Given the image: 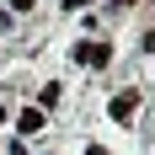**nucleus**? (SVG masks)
Instances as JSON below:
<instances>
[{
  "instance_id": "f257e3e1",
  "label": "nucleus",
  "mask_w": 155,
  "mask_h": 155,
  "mask_svg": "<svg viewBox=\"0 0 155 155\" xmlns=\"http://www.w3.org/2000/svg\"><path fill=\"white\" fill-rule=\"evenodd\" d=\"M107 59H112V48H107V43H80V48H75V64H91V70H102Z\"/></svg>"
},
{
  "instance_id": "f03ea898",
  "label": "nucleus",
  "mask_w": 155,
  "mask_h": 155,
  "mask_svg": "<svg viewBox=\"0 0 155 155\" xmlns=\"http://www.w3.org/2000/svg\"><path fill=\"white\" fill-rule=\"evenodd\" d=\"M134 112H139V91H118L112 96V123H128Z\"/></svg>"
},
{
  "instance_id": "7ed1b4c3",
  "label": "nucleus",
  "mask_w": 155,
  "mask_h": 155,
  "mask_svg": "<svg viewBox=\"0 0 155 155\" xmlns=\"http://www.w3.org/2000/svg\"><path fill=\"white\" fill-rule=\"evenodd\" d=\"M43 123H48V118H43V107H27L21 118H16V128H21V134H38Z\"/></svg>"
},
{
  "instance_id": "20e7f679",
  "label": "nucleus",
  "mask_w": 155,
  "mask_h": 155,
  "mask_svg": "<svg viewBox=\"0 0 155 155\" xmlns=\"http://www.w3.org/2000/svg\"><path fill=\"white\" fill-rule=\"evenodd\" d=\"M11 11H32V0H11Z\"/></svg>"
},
{
  "instance_id": "39448f33",
  "label": "nucleus",
  "mask_w": 155,
  "mask_h": 155,
  "mask_svg": "<svg viewBox=\"0 0 155 155\" xmlns=\"http://www.w3.org/2000/svg\"><path fill=\"white\" fill-rule=\"evenodd\" d=\"M123 5H139V0H123Z\"/></svg>"
}]
</instances>
